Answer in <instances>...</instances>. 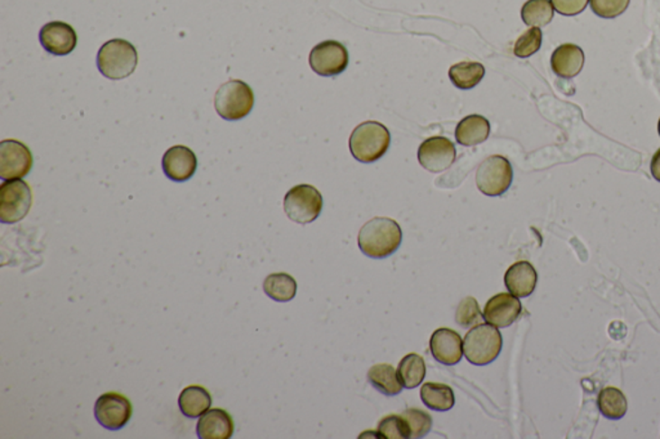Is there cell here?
Instances as JSON below:
<instances>
[{"instance_id":"11","label":"cell","mask_w":660,"mask_h":439,"mask_svg":"<svg viewBox=\"0 0 660 439\" xmlns=\"http://www.w3.org/2000/svg\"><path fill=\"white\" fill-rule=\"evenodd\" d=\"M310 66L320 77H337L348 66L346 47L335 41L315 45L310 53Z\"/></svg>"},{"instance_id":"13","label":"cell","mask_w":660,"mask_h":439,"mask_svg":"<svg viewBox=\"0 0 660 439\" xmlns=\"http://www.w3.org/2000/svg\"><path fill=\"white\" fill-rule=\"evenodd\" d=\"M39 41L48 53L53 56H68L77 48L78 36L69 23L52 21L42 27Z\"/></svg>"},{"instance_id":"16","label":"cell","mask_w":660,"mask_h":439,"mask_svg":"<svg viewBox=\"0 0 660 439\" xmlns=\"http://www.w3.org/2000/svg\"><path fill=\"white\" fill-rule=\"evenodd\" d=\"M429 350L436 361L445 366H453L461 362L463 357V341L458 332L452 329L436 330L429 341Z\"/></svg>"},{"instance_id":"31","label":"cell","mask_w":660,"mask_h":439,"mask_svg":"<svg viewBox=\"0 0 660 439\" xmlns=\"http://www.w3.org/2000/svg\"><path fill=\"white\" fill-rule=\"evenodd\" d=\"M542 39H543L542 30L539 27H532L517 39L514 53L520 59H528L541 50Z\"/></svg>"},{"instance_id":"7","label":"cell","mask_w":660,"mask_h":439,"mask_svg":"<svg viewBox=\"0 0 660 439\" xmlns=\"http://www.w3.org/2000/svg\"><path fill=\"white\" fill-rule=\"evenodd\" d=\"M514 181L511 163L501 155L486 157L476 172L477 189L484 195L496 198L507 192Z\"/></svg>"},{"instance_id":"10","label":"cell","mask_w":660,"mask_h":439,"mask_svg":"<svg viewBox=\"0 0 660 439\" xmlns=\"http://www.w3.org/2000/svg\"><path fill=\"white\" fill-rule=\"evenodd\" d=\"M132 414L131 401L120 393L108 392L96 401V420L108 431H120L129 423Z\"/></svg>"},{"instance_id":"18","label":"cell","mask_w":660,"mask_h":439,"mask_svg":"<svg viewBox=\"0 0 660 439\" xmlns=\"http://www.w3.org/2000/svg\"><path fill=\"white\" fill-rule=\"evenodd\" d=\"M538 274L532 263L522 262L514 263L507 269L504 275V285L508 292L517 298H526L534 293L537 287Z\"/></svg>"},{"instance_id":"33","label":"cell","mask_w":660,"mask_h":439,"mask_svg":"<svg viewBox=\"0 0 660 439\" xmlns=\"http://www.w3.org/2000/svg\"><path fill=\"white\" fill-rule=\"evenodd\" d=\"M631 0H589L593 14L602 18H616L625 14Z\"/></svg>"},{"instance_id":"8","label":"cell","mask_w":660,"mask_h":439,"mask_svg":"<svg viewBox=\"0 0 660 439\" xmlns=\"http://www.w3.org/2000/svg\"><path fill=\"white\" fill-rule=\"evenodd\" d=\"M33 192L23 180L5 181L0 186V222L14 224L29 214Z\"/></svg>"},{"instance_id":"17","label":"cell","mask_w":660,"mask_h":439,"mask_svg":"<svg viewBox=\"0 0 660 439\" xmlns=\"http://www.w3.org/2000/svg\"><path fill=\"white\" fill-rule=\"evenodd\" d=\"M235 424L231 415L222 408H213L200 416L196 433L200 439H230L234 434Z\"/></svg>"},{"instance_id":"3","label":"cell","mask_w":660,"mask_h":439,"mask_svg":"<svg viewBox=\"0 0 660 439\" xmlns=\"http://www.w3.org/2000/svg\"><path fill=\"white\" fill-rule=\"evenodd\" d=\"M137 65V50L124 39L106 42L97 53V68L105 78L111 80L131 77Z\"/></svg>"},{"instance_id":"34","label":"cell","mask_w":660,"mask_h":439,"mask_svg":"<svg viewBox=\"0 0 660 439\" xmlns=\"http://www.w3.org/2000/svg\"><path fill=\"white\" fill-rule=\"evenodd\" d=\"M551 3L562 16H577L589 5V0H551Z\"/></svg>"},{"instance_id":"14","label":"cell","mask_w":660,"mask_h":439,"mask_svg":"<svg viewBox=\"0 0 660 439\" xmlns=\"http://www.w3.org/2000/svg\"><path fill=\"white\" fill-rule=\"evenodd\" d=\"M523 312L522 302L511 293L496 294L484 308V320L498 329L508 328L519 319Z\"/></svg>"},{"instance_id":"2","label":"cell","mask_w":660,"mask_h":439,"mask_svg":"<svg viewBox=\"0 0 660 439\" xmlns=\"http://www.w3.org/2000/svg\"><path fill=\"white\" fill-rule=\"evenodd\" d=\"M391 135L383 124L365 121L354 129L350 137V151L357 162L372 164L389 150Z\"/></svg>"},{"instance_id":"9","label":"cell","mask_w":660,"mask_h":439,"mask_svg":"<svg viewBox=\"0 0 660 439\" xmlns=\"http://www.w3.org/2000/svg\"><path fill=\"white\" fill-rule=\"evenodd\" d=\"M34 164L32 151L23 142L5 139L0 144V178L3 181L23 180Z\"/></svg>"},{"instance_id":"19","label":"cell","mask_w":660,"mask_h":439,"mask_svg":"<svg viewBox=\"0 0 660 439\" xmlns=\"http://www.w3.org/2000/svg\"><path fill=\"white\" fill-rule=\"evenodd\" d=\"M584 53L582 48L575 44H562L556 48L551 57L553 72L560 78L570 79L582 71Z\"/></svg>"},{"instance_id":"25","label":"cell","mask_w":660,"mask_h":439,"mask_svg":"<svg viewBox=\"0 0 660 439\" xmlns=\"http://www.w3.org/2000/svg\"><path fill=\"white\" fill-rule=\"evenodd\" d=\"M486 77V68L481 63L465 62L456 63L449 70V79L453 86L459 89H472Z\"/></svg>"},{"instance_id":"29","label":"cell","mask_w":660,"mask_h":439,"mask_svg":"<svg viewBox=\"0 0 660 439\" xmlns=\"http://www.w3.org/2000/svg\"><path fill=\"white\" fill-rule=\"evenodd\" d=\"M380 438L408 439L410 438V429L402 415H389L378 424Z\"/></svg>"},{"instance_id":"27","label":"cell","mask_w":660,"mask_h":439,"mask_svg":"<svg viewBox=\"0 0 660 439\" xmlns=\"http://www.w3.org/2000/svg\"><path fill=\"white\" fill-rule=\"evenodd\" d=\"M400 383L407 389H414L422 384L426 377V363L422 356L410 353L400 361L398 369Z\"/></svg>"},{"instance_id":"30","label":"cell","mask_w":660,"mask_h":439,"mask_svg":"<svg viewBox=\"0 0 660 439\" xmlns=\"http://www.w3.org/2000/svg\"><path fill=\"white\" fill-rule=\"evenodd\" d=\"M402 416L408 422L409 429H410V438H423L431 432L434 420L429 414L425 411L418 410V408H409L404 411Z\"/></svg>"},{"instance_id":"4","label":"cell","mask_w":660,"mask_h":439,"mask_svg":"<svg viewBox=\"0 0 660 439\" xmlns=\"http://www.w3.org/2000/svg\"><path fill=\"white\" fill-rule=\"evenodd\" d=\"M504 347L499 330L490 323H478L463 339V353L472 365L486 366L498 359Z\"/></svg>"},{"instance_id":"28","label":"cell","mask_w":660,"mask_h":439,"mask_svg":"<svg viewBox=\"0 0 660 439\" xmlns=\"http://www.w3.org/2000/svg\"><path fill=\"white\" fill-rule=\"evenodd\" d=\"M553 5L550 0H528L522 9L523 23L530 27H543L552 21Z\"/></svg>"},{"instance_id":"6","label":"cell","mask_w":660,"mask_h":439,"mask_svg":"<svg viewBox=\"0 0 660 439\" xmlns=\"http://www.w3.org/2000/svg\"><path fill=\"white\" fill-rule=\"evenodd\" d=\"M323 210V196L310 184H298L288 191L284 198V211L298 224L313 223Z\"/></svg>"},{"instance_id":"12","label":"cell","mask_w":660,"mask_h":439,"mask_svg":"<svg viewBox=\"0 0 660 439\" xmlns=\"http://www.w3.org/2000/svg\"><path fill=\"white\" fill-rule=\"evenodd\" d=\"M457 157L456 146L450 139L431 137L426 139L418 148V162L431 173H441L454 164Z\"/></svg>"},{"instance_id":"22","label":"cell","mask_w":660,"mask_h":439,"mask_svg":"<svg viewBox=\"0 0 660 439\" xmlns=\"http://www.w3.org/2000/svg\"><path fill=\"white\" fill-rule=\"evenodd\" d=\"M420 399L429 410L440 411V413L452 410L456 405L453 389L447 384H423V387L420 388Z\"/></svg>"},{"instance_id":"36","label":"cell","mask_w":660,"mask_h":439,"mask_svg":"<svg viewBox=\"0 0 660 439\" xmlns=\"http://www.w3.org/2000/svg\"><path fill=\"white\" fill-rule=\"evenodd\" d=\"M658 132H659V135H660V120H659V124H658Z\"/></svg>"},{"instance_id":"32","label":"cell","mask_w":660,"mask_h":439,"mask_svg":"<svg viewBox=\"0 0 660 439\" xmlns=\"http://www.w3.org/2000/svg\"><path fill=\"white\" fill-rule=\"evenodd\" d=\"M484 316H481L480 307L476 299L468 296L459 303L457 308L456 321L462 328L469 329L478 325Z\"/></svg>"},{"instance_id":"1","label":"cell","mask_w":660,"mask_h":439,"mask_svg":"<svg viewBox=\"0 0 660 439\" xmlns=\"http://www.w3.org/2000/svg\"><path fill=\"white\" fill-rule=\"evenodd\" d=\"M402 241L401 227L391 218L377 217L362 227L357 238L360 250L369 258L384 259L399 249Z\"/></svg>"},{"instance_id":"24","label":"cell","mask_w":660,"mask_h":439,"mask_svg":"<svg viewBox=\"0 0 660 439\" xmlns=\"http://www.w3.org/2000/svg\"><path fill=\"white\" fill-rule=\"evenodd\" d=\"M598 407L607 419L619 420L625 417L628 402L622 390L616 387H607L599 393Z\"/></svg>"},{"instance_id":"21","label":"cell","mask_w":660,"mask_h":439,"mask_svg":"<svg viewBox=\"0 0 660 439\" xmlns=\"http://www.w3.org/2000/svg\"><path fill=\"white\" fill-rule=\"evenodd\" d=\"M211 393L202 386L186 387L178 397V407H180L181 413L190 419L202 416L203 414L211 410Z\"/></svg>"},{"instance_id":"15","label":"cell","mask_w":660,"mask_h":439,"mask_svg":"<svg viewBox=\"0 0 660 439\" xmlns=\"http://www.w3.org/2000/svg\"><path fill=\"white\" fill-rule=\"evenodd\" d=\"M163 171L166 177L174 182H186L195 174L198 159L193 150L186 146L169 148L163 156Z\"/></svg>"},{"instance_id":"5","label":"cell","mask_w":660,"mask_h":439,"mask_svg":"<svg viewBox=\"0 0 660 439\" xmlns=\"http://www.w3.org/2000/svg\"><path fill=\"white\" fill-rule=\"evenodd\" d=\"M254 106L252 88L241 80L222 84L214 96V107L222 119L238 121L250 114Z\"/></svg>"},{"instance_id":"26","label":"cell","mask_w":660,"mask_h":439,"mask_svg":"<svg viewBox=\"0 0 660 439\" xmlns=\"http://www.w3.org/2000/svg\"><path fill=\"white\" fill-rule=\"evenodd\" d=\"M263 292L269 299L275 302H290L297 294V283L292 276L278 272L266 277L263 283Z\"/></svg>"},{"instance_id":"35","label":"cell","mask_w":660,"mask_h":439,"mask_svg":"<svg viewBox=\"0 0 660 439\" xmlns=\"http://www.w3.org/2000/svg\"><path fill=\"white\" fill-rule=\"evenodd\" d=\"M650 171H652L653 177L660 182V148L656 151L655 155L653 156Z\"/></svg>"},{"instance_id":"23","label":"cell","mask_w":660,"mask_h":439,"mask_svg":"<svg viewBox=\"0 0 660 439\" xmlns=\"http://www.w3.org/2000/svg\"><path fill=\"white\" fill-rule=\"evenodd\" d=\"M368 380L384 396H398L402 392V384L400 383L398 371L389 363L374 365L368 371Z\"/></svg>"},{"instance_id":"20","label":"cell","mask_w":660,"mask_h":439,"mask_svg":"<svg viewBox=\"0 0 660 439\" xmlns=\"http://www.w3.org/2000/svg\"><path fill=\"white\" fill-rule=\"evenodd\" d=\"M490 135V123L481 115H469L459 121L456 139L465 147H474L486 142Z\"/></svg>"}]
</instances>
